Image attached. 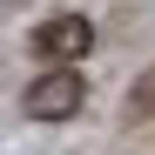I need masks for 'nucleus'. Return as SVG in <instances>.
<instances>
[{"label":"nucleus","instance_id":"nucleus-1","mask_svg":"<svg viewBox=\"0 0 155 155\" xmlns=\"http://www.w3.org/2000/svg\"><path fill=\"white\" fill-rule=\"evenodd\" d=\"M81 101H88V88H81V74L68 61H54L47 74L27 81V115L34 121H68V115H81Z\"/></svg>","mask_w":155,"mask_h":155},{"label":"nucleus","instance_id":"nucleus-2","mask_svg":"<svg viewBox=\"0 0 155 155\" xmlns=\"http://www.w3.org/2000/svg\"><path fill=\"white\" fill-rule=\"evenodd\" d=\"M34 47H41V61H81L94 47V20L88 14H54V20L34 27Z\"/></svg>","mask_w":155,"mask_h":155},{"label":"nucleus","instance_id":"nucleus-3","mask_svg":"<svg viewBox=\"0 0 155 155\" xmlns=\"http://www.w3.org/2000/svg\"><path fill=\"white\" fill-rule=\"evenodd\" d=\"M128 115H135V121H148V115H155V68L128 88Z\"/></svg>","mask_w":155,"mask_h":155}]
</instances>
